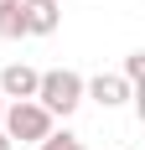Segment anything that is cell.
Segmentation results:
<instances>
[{
	"label": "cell",
	"instance_id": "1",
	"mask_svg": "<svg viewBox=\"0 0 145 150\" xmlns=\"http://www.w3.org/2000/svg\"><path fill=\"white\" fill-rule=\"evenodd\" d=\"M36 104L52 114V119H72L78 104H83V78L72 67H52V73L36 78Z\"/></svg>",
	"mask_w": 145,
	"mask_h": 150
},
{
	"label": "cell",
	"instance_id": "2",
	"mask_svg": "<svg viewBox=\"0 0 145 150\" xmlns=\"http://www.w3.org/2000/svg\"><path fill=\"white\" fill-rule=\"evenodd\" d=\"M11 145H42L52 135V114H47L36 98H21V104H5V119H0Z\"/></svg>",
	"mask_w": 145,
	"mask_h": 150
},
{
	"label": "cell",
	"instance_id": "3",
	"mask_svg": "<svg viewBox=\"0 0 145 150\" xmlns=\"http://www.w3.org/2000/svg\"><path fill=\"white\" fill-rule=\"evenodd\" d=\"M83 98H93L99 109H119L135 98V83H124L119 73H99V78H83Z\"/></svg>",
	"mask_w": 145,
	"mask_h": 150
},
{
	"label": "cell",
	"instance_id": "4",
	"mask_svg": "<svg viewBox=\"0 0 145 150\" xmlns=\"http://www.w3.org/2000/svg\"><path fill=\"white\" fill-rule=\"evenodd\" d=\"M36 67H26V62H5L0 67V98H11V104H21V98H36Z\"/></svg>",
	"mask_w": 145,
	"mask_h": 150
},
{
	"label": "cell",
	"instance_id": "5",
	"mask_svg": "<svg viewBox=\"0 0 145 150\" xmlns=\"http://www.w3.org/2000/svg\"><path fill=\"white\" fill-rule=\"evenodd\" d=\"M21 21H26V36H52L62 26V5L57 0H21Z\"/></svg>",
	"mask_w": 145,
	"mask_h": 150
},
{
	"label": "cell",
	"instance_id": "6",
	"mask_svg": "<svg viewBox=\"0 0 145 150\" xmlns=\"http://www.w3.org/2000/svg\"><path fill=\"white\" fill-rule=\"evenodd\" d=\"M26 36V21H21V0L16 5H0V42H21Z\"/></svg>",
	"mask_w": 145,
	"mask_h": 150
},
{
	"label": "cell",
	"instance_id": "7",
	"mask_svg": "<svg viewBox=\"0 0 145 150\" xmlns=\"http://www.w3.org/2000/svg\"><path fill=\"white\" fill-rule=\"evenodd\" d=\"M36 150H88V145H83V140H78V135H72V129H62V135H57V129H52V135H47V140H42V145H36Z\"/></svg>",
	"mask_w": 145,
	"mask_h": 150
},
{
	"label": "cell",
	"instance_id": "8",
	"mask_svg": "<svg viewBox=\"0 0 145 150\" xmlns=\"http://www.w3.org/2000/svg\"><path fill=\"white\" fill-rule=\"evenodd\" d=\"M119 78H124V83H140V78H145V52H130V57H124V73H119Z\"/></svg>",
	"mask_w": 145,
	"mask_h": 150
},
{
	"label": "cell",
	"instance_id": "9",
	"mask_svg": "<svg viewBox=\"0 0 145 150\" xmlns=\"http://www.w3.org/2000/svg\"><path fill=\"white\" fill-rule=\"evenodd\" d=\"M0 150H16V145H11V140H5V129H0Z\"/></svg>",
	"mask_w": 145,
	"mask_h": 150
},
{
	"label": "cell",
	"instance_id": "10",
	"mask_svg": "<svg viewBox=\"0 0 145 150\" xmlns=\"http://www.w3.org/2000/svg\"><path fill=\"white\" fill-rule=\"evenodd\" d=\"M0 119H5V98H0Z\"/></svg>",
	"mask_w": 145,
	"mask_h": 150
},
{
	"label": "cell",
	"instance_id": "11",
	"mask_svg": "<svg viewBox=\"0 0 145 150\" xmlns=\"http://www.w3.org/2000/svg\"><path fill=\"white\" fill-rule=\"evenodd\" d=\"M0 5H16V0H0Z\"/></svg>",
	"mask_w": 145,
	"mask_h": 150
}]
</instances>
